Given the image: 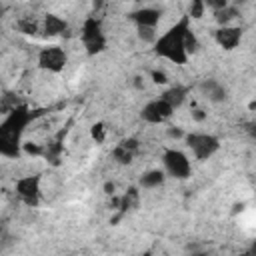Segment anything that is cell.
<instances>
[{"label":"cell","mask_w":256,"mask_h":256,"mask_svg":"<svg viewBox=\"0 0 256 256\" xmlns=\"http://www.w3.org/2000/svg\"><path fill=\"white\" fill-rule=\"evenodd\" d=\"M66 30V20H62L56 14L44 16V34L46 36H60Z\"/></svg>","instance_id":"12"},{"label":"cell","mask_w":256,"mask_h":256,"mask_svg":"<svg viewBox=\"0 0 256 256\" xmlns=\"http://www.w3.org/2000/svg\"><path fill=\"white\" fill-rule=\"evenodd\" d=\"M204 2H206V6H210L214 12L220 10V8H224V6H228V0H204Z\"/></svg>","instance_id":"24"},{"label":"cell","mask_w":256,"mask_h":256,"mask_svg":"<svg viewBox=\"0 0 256 256\" xmlns=\"http://www.w3.org/2000/svg\"><path fill=\"white\" fill-rule=\"evenodd\" d=\"M160 16H162V12L158 8H150V6L132 12V20L138 26H150V28H156V24L160 22Z\"/></svg>","instance_id":"10"},{"label":"cell","mask_w":256,"mask_h":256,"mask_svg":"<svg viewBox=\"0 0 256 256\" xmlns=\"http://www.w3.org/2000/svg\"><path fill=\"white\" fill-rule=\"evenodd\" d=\"M0 14H2V4H0Z\"/></svg>","instance_id":"28"},{"label":"cell","mask_w":256,"mask_h":256,"mask_svg":"<svg viewBox=\"0 0 256 256\" xmlns=\"http://www.w3.org/2000/svg\"><path fill=\"white\" fill-rule=\"evenodd\" d=\"M82 42H84L88 54H98V52H102L104 46H106V40H104L100 22H98L94 16L86 18V22H84V26H82Z\"/></svg>","instance_id":"4"},{"label":"cell","mask_w":256,"mask_h":256,"mask_svg":"<svg viewBox=\"0 0 256 256\" xmlns=\"http://www.w3.org/2000/svg\"><path fill=\"white\" fill-rule=\"evenodd\" d=\"M240 38H242V28L240 26H222L218 32H216V42L224 48V50H232L240 44Z\"/></svg>","instance_id":"9"},{"label":"cell","mask_w":256,"mask_h":256,"mask_svg":"<svg viewBox=\"0 0 256 256\" xmlns=\"http://www.w3.org/2000/svg\"><path fill=\"white\" fill-rule=\"evenodd\" d=\"M162 182H164V172L162 170H148L140 178L142 188H158V186H162Z\"/></svg>","instance_id":"13"},{"label":"cell","mask_w":256,"mask_h":256,"mask_svg":"<svg viewBox=\"0 0 256 256\" xmlns=\"http://www.w3.org/2000/svg\"><path fill=\"white\" fill-rule=\"evenodd\" d=\"M22 152L32 154V156H40L44 150H42V146H38V144H34V142H22Z\"/></svg>","instance_id":"21"},{"label":"cell","mask_w":256,"mask_h":256,"mask_svg":"<svg viewBox=\"0 0 256 256\" xmlns=\"http://www.w3.org/2000/svg\"><path fill=\"white\" fill-rule=\"evenodd\" d=\"M90 136H92V140H96L98 144H102L104 138H106V128H104V124H102V122H96V124L90 128Z\"/></svg>","instance_id":"19"},{"label":"cell","mask_w":256,"mask_h":256,"mask_svg":"<svg viewBox=\"0 0 256 256\" xmlns=\"http://www.w3.org/2000/svg\"><path fill=\"white\" fill-rule=\"evenodd\" d=\"M200 90L210 102H224L226 100V88L216 80H204L200 84Z\"/></svg>","instance_id":"11"},{"label":"cell","mask_w":256,"mask_h":256,"mask_svg":"<svg viewBox=\"0 0 256 256\" xmlns=\"http://www.w3.org/2000/svg\"><path fill=\"white\" fill-rule=\"evenodd\" d=\"M188 22H190V18L184 16L166 34H162L160 38H156L154 52L160 58H166V60H170L174 64H186L188 62V52L184 48V32L188 28Z\"/></svg>","instance_id":"2"},{"label":"cell","mask_w":256,"mask_h":256,"mask_svg":"<svg viewBox=\"0 0 256 256\" xmlns=\"http://www.w3.org/2000/svg\"><path fill=\"white\" fill-rule=\"evenodd\" d=\"M216 14V20L222 24V26H228L232 20H236L238 18V8H234V6H224V8H220V10H216L214 12Z\"/></svg>","instance_id":"15"},{"label":"cell","mask_w":256,"mask_h":256,"mask_svg":"<svg viewBox=\"0 0 256 256\" xmlns=\"http://www.w3.org/2000/svg\"><path fill=\"white\" fill-rule=\"evenodd\" d=\"M192 118H194L196 122H202V120L206 118V112H204L202 108H194V110H192Z\"/></svg>","instance_id":"25"},{"label":"cell","mask_w":256,"mask_h":256,"mask_svg":"<svg viewBox=\"0 0 256 256\" xmlns=\"http://www.w3.org/2000/svg\"><path fill=\"white\" fill-rule=\"evenodd\" d=\"M172 112H174V108L164 98L150 100L142 108V120H146L148 124H162V122H166L172 116Z\"/></svg>","instance_id":"8"},{"label":"cell","mask_w":256,"mask_h":256,"mask_svg":"<svg viewBox=\"0 0 256 256\" xmlns=\"http://www.w3.org/2000/svg\"><path fill=\"white\" fill-rule=\"evenodd\" d=\"M198 38H196V34L190 30V26L186 28V32H184V48H186V52H188V56L190 54H194L196 50H198Z\"/></svg>","instance_id":"17"},{"label":"cell","mask_w":256,"mask_h":256,"mask_svg":"<svg viewBox=\"0 0 256 256\" xmlns=\"http://www.w3.org/2000/svg\"><path fill=\"white\" fill-rule=\"evenodd\" d=\"M32 114L26 106H18L8 112L0 124V154L6 158H18L22 154V134Z\"/></svg>","instance_id":"1"},{"label":"cell","mask_w":256,"mask_h":256,"mask_svg":"<svg viewBox=\"0 0 256 256\" xmlns=\"http://www.w3.org/2000/svg\"><path fill=\"white\" fill-rule=\"evenodd\" d=\"M162 98H164L172 108H176V106H180V104L184 102V98H186V88H182V86H174V88L166 90V92L162 94Z\"/></svg>","instance_id":"14"},{"label":"cell","mask_w":256,"mask_h":256,"mask_svg":"<svg viewBox=\"0 0 256 256\" xmlns=\"http://www.w3.org/2000/svg\"><path fill=\"white\" fill-rule=\"evenodd\" d=\"M104 192H106L108 196H112V194L116 192V186H114V182H106V184H104Z\"/></svg>","instance_id":"27"},{"label":"cell","mask_w":256,"mask_h":256,"mask_svg":"<svg viewBox=\"0 0 256 256\" xmlns=\"http://www.w3.org/2000/svg\"><path fill=\"white\" fill-rule=\"evenodd\" d=\"M150 78H152L154 84H162V86L168 84V76H166L164 72H160V70H152V72H150Z\"/></svg>","instance_id":"23"},{"label":"cell","mask_w":256,"mask_h":256,"mask_svg":"<svg viewBox=\"0 0 256 256\" xmlns=\"http://www.w3.org/2000/svg\"><path fill=\"white\" fill-rule=\"evenodd\" d=\"M162 160H164V168H166V172H168L170 176L178 178V180L188 178L190 172H192V164H190L188 156H186L182 150L168 148V150H164Z\"/></svg>","instance_id":"3"},{"label":"cell","mask_w":256,"mask_h":256,"mask_svg":"<svg viewBox=\"0 0 256 256\" xmlns=\"http://www.w3.org/2000/svg\"><path fill=\"white\" fill-rule=\"evenodd\" d=\"M18 28H20L24 34H36L38 24H36V22H32V20H26V22H20V24H18Z\"/></svg>","instance_id":"22"},{"label":"cell","mask_w":256,"mask_h":256,"mask_svg":"<svg viewBox=\"0 0 256 256\" xmlns=\"http://www.w3.org/2000/svg\"><path fill=\"white\" fill-rule=\"evenodd\" d=\"M112 156H114V160L120 162V164H130L132 158H134V152L120 144V146H116V148L112 150Z\"/></svg>","instance_id":"16"},{"label":"cell","mask_w":256,"mask_h":256,"mask_svg":"<svg viewBox=\"0 0 256 256\" xmlns=\"http://www.w3.org/2000/svg\"><path fill=\"white\" fill-rule=\"evenodd\" d=\"M66 52L60 46H46L38 54V66L48 72H62L66 66Z\"/></svg>","instance_id":"6"},{"label":"cell","mask_w":256,"mask_h":256,"mask_svg":"<svg viewBox=\"0 0 256 256\" xmlns=\"http://www.w3.org/2000/svg\"><path fill=\"white\" fill-rule=\"evenodd\" d=\"M138 36L144 40V42H156V28H150V26H138Z\"/></svg>","instance_id":"20"},{"label":"cell","mask_w":256,"mask_h":256,"mask_svg":"<svg viewBox=\"0 0 256 256\" xmlns=\"http://www.w3.org/2000/svg\"><path fill=\"white\" fill-rule=\"evenodd\" d=\"M168 136H172V138H182L184 132H182L180 128H170V130H168Z\"/></svg>","instance_id":"26"},{"label":"cell","mask_w":256,"mask_h":256,"mask_svg":"<svg viewBox=\"0 0 256 256\" xmlns=\"http://www.w3.org/2000/svg\"><path fill=\"white\" fill-rule=\"evenodd\" d=\"M186 142H188L192 154H194L198 160L210 158V156L220 148L218 138H216V136H210V134H188V136H186Z\"/></svg>","instance_id":"5"},{"label":"cell","mask_w":256,"mask_h":256,"mask_svg":"<svg viewBox=\"0 0 256 256\" xmlns=\"http://www.w3.org/2000/svg\"><path fill=\"white\" fill-rule=\"evenodd\" d=\"M0 112H2V104H0Z\"/></svg>","instance_id":"29"},{"label":"cell","mask_w":256,"mask_h":256,"mask_svg":"<svg viewBox=\"0 0 256 256\" xmlns=\"http://www.w3.org/2000/svg\"><path fill=\"white\" fill-rule=\"evenodd\" d=\"M136 2H140V0H136Z\"/></svg>","instance_id":"30"},{"label":"cell","mask_w":256,"mask_h":256,"mask_svg":"<svg viewBox=\"0 0 256 256\" xmlns=\"http://www.w3.org/2000/svg\"><path fill=\"white\" fill-rule=\"evenodd\" d=\"M16 194L26 206L40 204V176H24L16 182Z\"/></svg>","instance_id":"7"},{"label":"cell","mask_w":256,"mask_h":256,"mask_svg":"<svg viewBox=\"0 0 256 256\" xmlns=\"http://www.w3.org/2000/svg\"><path fill=\"white\" fill-rule=\"evenodd\" d=\"M204 8H206L204 0H192L190 2V10H188V18H202L204 16Z\"/></svg>","instance_id":"18"}]
</instances>
